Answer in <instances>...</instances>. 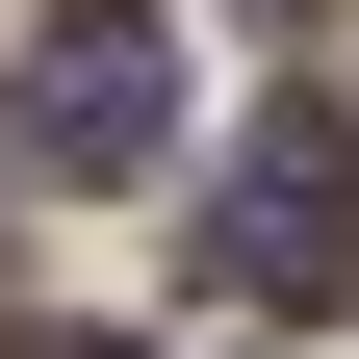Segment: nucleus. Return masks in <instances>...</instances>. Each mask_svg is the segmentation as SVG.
I'll list each match as a JSON object with an SVG mask.
<instances>
[{
	"instance_id": "f257e3e1",
	"label": "nucleus",
	"mask_w": 359,
	"mask_h": 359,
	"mask_svg": "<svg viewBox=\"0 0 359 359\" xmlns=\"http://www.w3.org/2000/svg\"><path fill=\"white\" fill-rule=\"evenodd\" d=\"M205 257H231V308H334L359 283V128L334 103H257L231 180H205Z\"/></svg>"
},
{
	"instance_id": "f03ea898",
	"label": "nucleus",
	"mask_w": 359,
	"mask_h": 359,
	"mask_svg": "<svg viewBox=\"0 0 359 359\" xmlns=\"http://www.w3.org/2000/svg\"><path fill=\"white\" fill-rule=\"evenodd\" d=\"M26 154L52 180H154L180 154V26L154 0H52L26 26Z\"/></svg>"
},
{
	"instance_id": "7ed1b4c3",
	"label": "nucleus",
	"mask_w": 359,
	"mask_h": 359,
	"mask_svg": "<svg viewBox=\"0 0 359 359\" xmlns=\"http://www.w3.org/2000/svg\"><path fill=\"white\" fill-rule=\"evenodd\" d=\"M26 359H103V334H26Z\"/></svg>"
}]
</instances>
